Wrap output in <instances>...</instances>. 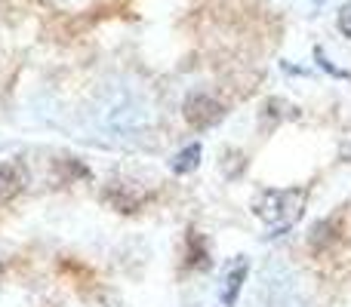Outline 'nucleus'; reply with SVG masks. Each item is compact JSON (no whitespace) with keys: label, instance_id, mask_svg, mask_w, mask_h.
<instances>
[{"label":"nucleus","instance_id":"nucleus-1","mask_svg":"<svg viewBox=\"0 0 351 307\" xmlns=\"http://www.w3.org/2000/svg\"><path fill=\"white\" fill-rule=\"evenodd\" d=\"M305 203H308V191H305V187H287V191L262 187L253 200V212L259 215V222L265 224L268 230L280 234V230L293 228V224L302 218Z\"/></svg>","mask_w":351,"mask_h":307},{"label":"nucleus","instance_id":"nucleus-2","mask_svg":"<svg viewBox=\"0 0 351 307\" xmlns=\"http://www.w3.org/2000/svg\"><path fill=\"white\" fill-rule=\"evenodd\" d=\"M182 114H185V123L191 129H210L225 117V108L216 102V98L206 96V92H194V96L185 98Z\"/></svg>","mask_w":351,"mask_h":307},{"label":"nucleus","instance_id":"nucleus-3","mask_svg":"<svg viewBox=\"0 0 351 307\" xmlns=\"http://www.w3.org/2000/svg\"><path fill=\"white\" fill-rule=\"evenodd\" d=\"M25 185H28V172H25L22 163H16V160L0 163V203L16 200L25 191Z\"/></svg>","mask_w":351,"mask_h":307},{"label":"nucleus","instance_id":"nucleus-4","mask_svg":"<svg viewBox=\"0 0 351 307\" xmlns=\"http://www.w3.org/2000/svg\"><path fill=\"white\" fill-rule=\"evenodd\" d=\"M210 265H213V258H210V249H206L204 237H200L197 230H188V240H185V267H191V271H206Z\"/></svg>","mask_w":351,"mask_h":307},{"label":"nucleus","instance_id":"nucleus-5","mask_svg":"<svg viewBox=\"0 0 351 307\" xmlns=\"http://www.w3.org/2000/svg\"><path fill=\"white\" fill-rule=\"evenodd\" d=\"M200 145H188L185 151H179L176 154V160H173V172L176 175H185V172H194L197 169V163H200Z\"/></svg>","mask_w":351,"mask_h":307},{"label":"nucleus","instance_id":"nucleus-6","mask_svg":"<svg viewBox=\"0 0 351 307\" xmlns=\"http://www.w3.org/2000/svg\"><path fill=\"white\" fill-rule=\"evenodd\" d=\"M243 277H247V261H241L237 265V271H231L228 277H225V289H222V304H234L237 292H241V283Z\"/></svg>","mask_w":351,"mask_h":307},{"label":"nucleus","instance_id":"nucleus-7","mask_svg":"<svg viewBox=\"0 0 351 307\" xmlns=\"http://www.w3.org/2000/svg\"><path fill=\"white\" fill-rule=\"evenodd\" d=\"M339 31L346 37H351V0L339 10Z\"/></svg>","mask_w":351,"mask_h":307},{"label":"nucleus","instance_id":"nucleus-8","mask_svg":"<svg viewBox=\"0 0 351 307\" xmlns=\"http://www.w3.org/2000/svg\"><path fill=\"white\" fill-rule=\"evenodd\" d=\"M0 277H3V265H0Z\"/></svg>","mask_w":351,"mask_h":307}]
</instances>
